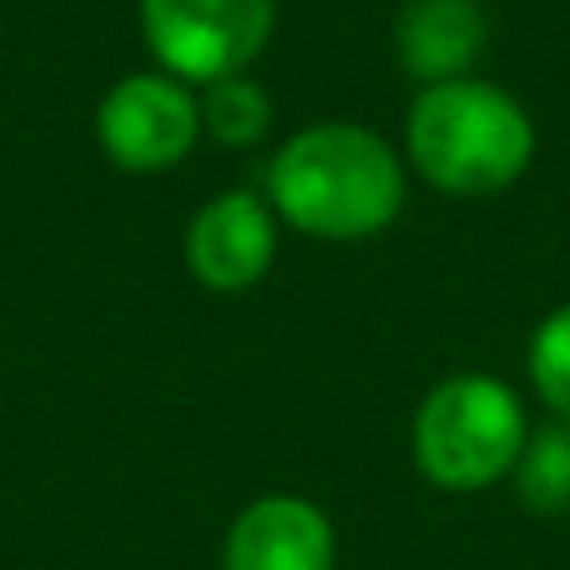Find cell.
Returning <instances> with one entry per match:
<instances>
[{"label": "cell", "instance_id": "1", "mask_svg": "<svg viewBox=\"0 0 570 570\" xmlns=\"http://www.w3.org/2000/svg\"><path fill=\"white\" fill-rule=\"evenodd\" d=\"M266 180L281 216L315 240L381 236L405 206L401 156L375 130L345 120L291 136Z\"/></svg>", "mask_w": 570, "mask_h": 570}, {"label": "cell", "instance_id": "2", "mask_svg": "<svg viewBox=\"0 0 570 570\" xmlns=\"http://www.w3.org/2000/svg\"><path fill=\"white\" fill-rule=\"evenodd\" d=\"M411 166L455 200H481L515 186L535 156V126L515 96L491 80H441L405 116Z\"/></svg>", "mask_w": 570, "mask_h": 570}, {"label": "cell", "instance_id": "3", "mask_svg": "<svg viewBox=\"0 0 570 570\" xmlns=\"http://www.w3.org/2000/svg\"><path fill=\"white\" fill-rule=\"evenodd\" d=\"M525 451V415L511 385L455 375L425 395L415 415V461L441 491H481Z\"/></svg>", "mask_w": 570, "mask_h": 570}, {"label": "cell", "instance_id": "4", "mask_svg": "<svg viewBox=\"0 0 570 570\" xmlns=\"http://www.w3.org/2000/svg\"><path fill=\"white\" fill-rule=\"evenodd\" d=\"M146 46L186 86L246 76L276 30V0H140Z\"/></svg>", "mask_w": 570, "mask_h": 570}, {"label": "cell", "instance_id": "5", "mask_svg": "<svg viewBox=\"0 0 570 570\" xmlns=\"http://www.w3.org/2000/svg\"><path fill=\"white\" fill-rule=\"evenodd\" d=\"M100 150L120 170H170L190 156L200 136V100L190 96L186 80L150 70V76H126L110 86V96L96 110Z\"/></svg>", "mask_w": 570, "mask_h": 570}, {"label": "cell", "instance_id": "6", "mask_svg": "<svg viewBox=\"0 0 570 570\" xmlns=\"http://www.w3.org/2000/svg\"><path fill=\"white\" fill-rule=\"evenodd\" d=\"M190 276L210 291H250L276 261V220L250 190H226L186 230Z\"/></svg>", "mask_w": 570, "mask_h": 570}, {"label": "cell", "instance_id": "7", "mask_svg": "<svg viewBox=\"0 0 570 570\" xmlns=\"http://www.w3.org/2000/svg\"><path fill=\"white\" fill-rule=\"evenodd\" d=\"M335 531L301 495H266L230 525L226 570H331Z\"/></svg>", "mask_w": 570, "mask_h": 570}, {"label": "cell", "instance_id": "8", "mask_svg": "<svg viewBox=\"0 0 570 570\" xmlns=\"http://www.w3.org/2000/svg\"><path fill=\"white\" fill-rule=\"evenodd\" d=\"M485 50V10L475 0H411L395 20V60L421 86L471 76Z\"/></svg>", "mask_w": 570, "mask_h": 570}, {"label": "cell", "instance_id": "9", "mask_svg": "<svg viewBox=\"0 0 570 570\" xmlns=\"http://www.w3.org/2000/svg\"><path fill=\"white\" fill-rule=\"evenodd\" d=\"M271 96L250 76H226L210 80L206 100H200V126H210V136L226 146H256L271 130Z\"/></svg>", "mask_w": 570, "mask_h": 570}, {"label": "cell", "instance_id": "10", "mask_svg": "<svg viewBox=\"0 0 570 570\" xmlns=\"http://www.w3.org/2000/svg\"><path fill=\"white\" fill-rule=\"evenodd\" d=\"M515 485L521 501L535 511L556 515L570 511V431L566 425H546L525 441L521 461H515Z\"/></svg>", "mask_w": 570, "mask_h": 570}, {"label": "cell", "instance_id": "11", "mask_svg": "<svg viewBox=\"0 0 570 570\" xmlns=\"http://www.w3.org/2000/svg\"><path fill=\"white\" fill-rule=\"evenodd\" d=\"M531 381L541 401L570 421V305L551 311L531 335Z\"/></svg>", "mask_w": 570, "mask_h": 570}]
</instances>
